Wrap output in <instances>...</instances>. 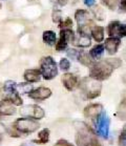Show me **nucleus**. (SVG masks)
I'll list each match as a JSON object with an SVG mask.
<instances>
[{"mask_svg": "<svg viewBox=\"0 0 126 146\" xmlns=\"http://www.w3.org/2000/svg\"><path fill=\"white\" fill-rule=\"evenodd\" d=\"M60 36L63 37L64 39L66 40L67 43H68V42H73L74 39H75V34H74L72 29H65V30H62L61 31Z\"/></svg>", "mask_w": 126, "mask_h": 146, "instance_id": "b1692460", "label": "nucleus"}, {"mask_svg": "<svg viewBox=\"0 0 126 146\" xmlns=\"http://www.w3.org/2000/svg\"><path fill=\"white\" fill-rule=\"evenodd\" d=\"M120 22L119 21H113V22H110L108 24V27H107V34L111 37H115V35H118V29L120 27Z\"/></svg>", "mask_w": 126, "mask_h": 146, "instance_id": "5701e85b", "label": "nucleus"}, {"mask_svg": "<svg viewBox=\"0 0 126 146\" xmlns=\"http://www.w3.org/2000/svg\"><path fill=\"white\" fill-rule=\"evenodd\" d=\"M13 127L21 135H29L34 131H36L40 127V124L37 122L36 120L32 119V118H20V119L16 120L13 124Z\"/></svg>", "mask_w": 126, "mask_h": 146, "instance_id": "39448f33", "label": "nucleus"}, {"mask_svg": "<svg viewBox=\"0 0 126 146\" xmlns=\"http://www.w3.org/2000/svg\"><path fill=\"white\" fill-rule=\"evenodd\" d=\"M21 146H35V145H34L33 142H25V143H23Z\"/></svg>", "mask_w": 126, "mask_h": 146, "instance_id": "ea45409f", "label": "nucleus"}, {"mask_svg": "<svg viewBox=\"0 0 126 146\" xmlns=\"http://www.w3.org/2000/svg\"><path fill=\"white\" fill-rule=\"evenodd\" d=\"M95 0H84V3L86 4L87 7H93V5H95Z\"/></svg>", "mask_w": 126, "mask_h": 146, "instance_id": "e433bc0d", "label": "nucleus"}, {"mask_svg": "<svg viewBox=\"0 0 126 146\" xmlns=\"http://www.w3.org/2000/svg\"><path fill=\"white\" fill-rule=\"evenodd\" d=\"M30 1H33V0H30Z\"/></svg>", "mask_w": 126, "mask_h": 146, "instance_id": "a18cd8bd", "label": "nucleus"}, {"mask_svg": "<svg viewBox=\"0 0 126 146\" xmlns=\"http://www.w3.org/2000/svg\"><path fill=\"white\" fill-rule=\"evenodd\" d=\"M120 41L119 38L117 37H110L108 39L105 40V43H104V48H106L107 53L109 55H113V54L117 53L118 50V47L120 46Z\"/></svg>", "mask_w": 126, "mask_h": 146, "instance_id": "ddd939ff", "label": "nucleus"}, {"mask_svg": "<svg viewBox=\"0 0 126 146\" xmlns=\"http://www.w3.org/2000/svg\"><path fill=\"white\" fill-rule=\"evenodd\" d=\"M57 2L60 4V5H66L67 2H68V0H57Z\"/></svg>", "mask_w": 126, "mask_h": 146, "instance_id": "58836bf2", "label": "nucleus"}, {"mask_svg": "<svg viewBox=\"0 0 126 146\" xmlns=\"http://www.w3.org/2000/svg\"><path fill=\"white\" fill-rule=\"evenodd\" d=\"M107 61L109 62V64L113 68H118V67L121 66V64H122V61L118 58H113V59H107Z\"/></svg>", "mask_w": 126, "mask_h": 146, "instance_id": "473e14b6", "label": "nucleus"}, {"mask_svg": "<svg viewBox=\"0 0 126 146\" xmlns=\"http://www.w3.org/2000/svg\"><path fill=\"white\" fill-rule=\"evenodd\" d=\"M120 7H121L123 11H125L126 12V0H121V2H120Z\"/></svg>", "mask_w": 126, "mask_h": 146, "instance_id": "4c0bfd02", "label": "nucleus"}, {"mask_svg": "<svg viewBox=\"0 0 126 146\" xmlns=\"http://www.w3.org/2000/svg\"><path fill=\"white\" fill-rule=\"evenodd\" d=\"M40 72L45 80H52L58 75V67L53 57H43L40 60Z\"/></svg>", "mask_w": 126, "mask_h": 146, "instance_id": "423d86ee", "label": "nucleus"}, {"mask_svg": "<svg viewBox=\"0 0 126 146\" xmlns=\"http://www.w3.org/2000/svg\"><path fill=\"white\" fill-rule=\"evenodd\" d=\"M102 1V3L107 7L108 9L110 10H113V9H116L118 3H119V0H101Z\"/></svg>", "mask_w": 126, "mask_h": 146, "instance_id": "cd10ccee", "label": "nucleus"}, {"mask_svg": "<svg viewBox=\"0 0 126 146\" xmlns=\"http://www.w3.org/2000/svg\"><path fill=\"white\" fill-rule=\"evenodd\" d=\"M104 45L102 44H97L96 46H94L90 52V56L93 58V59H100L101 57L103 56L104 54Z\"/></svg>", "mask_w": 126, "mask_h": 146, "instance_id": "412c9836", "label": "nucleus"}, {"mask_svg": "<svg viewBox=\"0 0 126 146\" xmlns=\"http://www.w3.org/2000/svg\"><path fill=\"white\" fill-rule=\"evenodd\" d=\"M103 111L104 110H103V106L101 104H90L84 110V116L86 118H90L92 120H95Z\"/></svg>", "mask_w": 126, "mask_h": 146, "instance_id": "9d476101", "label": "nucleus"}, {"mask_svg": "<svg viewBox=\"0 0 126 146\" xmlns=\"http://www.w3.org/2000/svg\"><path fill=\"white\" fill-rule=\"evenodd\" d=\"M16 86V82L11 81V80L7 81L4 83L3 87L0 90V97L2 99L10 100L15 106H20V105H22L23 101L21 99V97L19 96V93H18Z\"/></svg>", "mask_w": 126, "mask_h": 146, "instance_id": "7ed1b4c3", "label": "nucleus"}, {"mask_svg": "<svg viewBox=\"0 0 126 146\" xmlns=\"http://www.w3.org/2000/svg\"><path fill=\"white\" fill-rule=\"evenodd\" d=\"M61 19H62V13L61 11L59 10H55L53 12V21L56 22V23H60L61 22Z\"/></svg>", "mask_w": 126, "mask_h": 146, "instance_id": "2f4dec72", "label": "nucleus"}, {"mask_svg": "<svg viewBox=\"0 0 126 146\" xmlns=\"http://www.w3.org/2000/svg\"><path fill=\"white\" fill-rule=\"evenodd\" d=\"M24 79L29 83H35L41 79L40 70H27L24 72Z\"/></svg>", "mask_w": 126, "mask_h": 146, "instance_id": "4468645a", "label": "nucleus"}, {"mask_svg": "<svg viewBox=\"0 0 126 146\" xmlns=\"http://www.w3.org/2000/svg\"><path fill=\"white\" fill-rule=\"evenodd\" d=\"M94 121V125L96 128L97 135L102 137L103 139H107L109 136V126H110V119L106 115L105 111H103L98 118H96Z\"/></svg>", "mask_w": 126, "mask_h": 146, "instance_id": "0eeeda50", "label": "nucleus"}, {"mask_svg": "<svg viewBox=\"0 0 126 146\" xmlns=\"http://www.w3.org/2000/svg\"><path fill=\"white\" fill-rule=\"evenodd\" d=\"M78 54H79V50H74V48H70V50H67V55H68V57H72L73 59H77Z\"/></svg>", "mask_w": 126, "mask_h": 146, "instance_id": "c9c22d12", "label": "nucleus"}, {"mask_svg": "<svg viewBox=\"0 0 126 146\" xmlns=\"http://www.w3.org/2000/svg\"><path fill=\"white\" fill-rule=\"evenodd\" d=\"M20 115L22 117L32 118L34 120H41L45 116V113L42 107L38 106L36 104H31V105H24L20 108Z\"/></svg>", "mask_w": 126, "mask_h": 146, "instance_id": "6e6552de", "label": "nucleus"}, {"mask_svg": "<svg viewBox=\"0 0 126 146\" xmlns=\"http://www.w3.org/2000/svg\"><path fill=\"white\" fill-rule=\"evenodd\" d=\"M0 118H1V115H0Z\"/></svg>", "mask_w": 126, "mask_h": 146, "instance_id": "c03bdc74", "label": "nucleus"}, {"mask_svg": "<svg viewBox=\"0 0 126 146\" xmlns=\"http://www.w3.org/2000/svg\"><path fill=\"white\" fill-rule=\"evenodd\" d=\"M93 13L98 20H103L104 19V11L102 7H100L99 5H93Z\"/></svg>", "mask_w": 126, "mask_h": 146, "instance_id": "a878e982", "label": "nucleus"}, {"mask_svg": "<svg viewBox=\"0 0 126 146\" xmlns=\"http://www.w3.org/2000/svg\"><path fill=\"white\" fill-rule=\"evenodd\" d=\"M61 80H62V83H63V85H64V87H65L67 90H70V92L74 90L78 86V78H77L75 75H73V74H68V73L64 74Z\"/></svg>", "mask_w": 126, "mask_h": 146, "instance_id": "9b49d317", "label": "nucleus"}, {"mask_svg": "<svg viewBox=\"0 0 126 146\" xmlns=\"http://www.w3.org/2000/svg\"><path fill=\"white\" fill-rule=\"evenodd\" d=\"M73 43L77 46L80 47H87L90 45V35H80L78 34V36L75 35V39H74Z\"/></svg>", "mask_w": 126, "mask_h": 146, "instance_id": "2eb2a0df", "label": "nucleus"}, {"mask_svg": "<svg viewBox=\"0 0 126 146\" xmlns=\"http://www.w3.org/2000/svg\"><path fill=\"white\" fill-rule=\"evenodd\" d=\"M60 68L63 70V72H66V70H70V60L66 59V58H63V59L60 60Z\"/></svg>", "mask_w": 126, "mask_h": 146, "instance_id": "c85d7f7f", "label": "nucleus"}, {"mask_svg": "<svg viewBox=\"0 0 126 146\" xmlns=\"http://www.w3.org/2000/svg\"><path fill=\"white\" fill-rule=\"evenodd\" d=\"M118 36L125 37L126 36V24H120L118 29Z\"/></svg>", "mask_w": 126, "mask_h": 146, "instance_id": "f704fd0d", "label": "nucleus"}, {"mask_svg": "<svg viewBox=\"0 0 126 146\" xmlns=\"http://www.w3.org/2000/svg\"><path fill=\"white\" fill-rule=\"evenodd\" d=\"M17 90H19L20 93H23V94H29L31 90H33V86H32V84L29 82L27 83H19V84H17L16 86Z\"/></svg>", "mask_w": 126, "mask_h": 146, "instance_id": "393cba45", "label": "nucleus"}, {"mask_svg": "<svg viewBox=\"0 0 126 146\" xmlns=\"http://www.w3.org/2000/svg\"><path fill=\"white\" fill-rule=\"evenodd\" d=\"M55 146H74V144H72L70 142H68L67 140L60 139L57 141V143L55 144Z\"/></svg>", "mask_w": 126, "mask_h": 146, "instance_id": "72a5a7b5", "label": "nucleus"}, {"mask_svg": "<svg viewBox=\"0 0 126 146\" xmlns=\"http://www.w3.org/2000/svg\"><path fill=\"white\" fill-rule=\"evenodd\" d=\"M52 96V90L47 87H38L36 90H32L29 93V97L31 99L38 100V101H43Z\"/></svg>", "mask_w": 126, "mask_h": 146, "instance_id": "1a4fd4ad", "label": "nucleus"}, {"mask_svg": "<svg viewBox=\"0 0 126 146\" xmlns=\"http://www.w3.org/2000/svg\"><path fill=\"white\" fill-rule=\"evenodd\" d=\"M122 81H123V83H124V84L126 85V74L122 77Z\"/></svg>", "mask_w": 126, "mask_h": 146, "instance_id": "a19ab883", "label": "nucleus"}, {"mask_svg": "<svg viewBox=\"0 0 126 146\" xmlns=\"http://www.w3.org/2000/svg\"><path fill=\"white\" fill-rule=\"evenodd\" d=\"M59 27H60V29H62V30L72 29V27H73V21H72V19L67 18V19H65L64 21H61V22H60Z\"/></svg>", "mask_w": 126, "mask_h": 146, "instance_id": "7c9ffc66", "label": "nucleus"}, {"mask_svg": "<svg viewBox=\"0 0 126 146\" xmlns=\"http://www.w3.org/2000/svg\"><path fill=\"white\" fill-rule=\"evenodd\" d=\"M92 35H93V38L96 40L97 42H102L104 40V29L102 27H95L92 29Z\"/></svg>", "mask_w": 126, "mask_h": 146, "instance_id": "aec40b11", "label": "nucleus"}, {"mask_svg": "<svg viewBox=\"0 0 126 146\" xmlns=\"http://www.w3.org/2000/svg\"><path fill=\"white\" fill-rule=\"evenodd\" d=\"M113 70L115 68L110 65L107 60L97 61L90 65V77L99 81L106 80L113 74Z\"/></svg>", "mask_w": 126, "mask_h": 146, "instance_id": "f03ea898", "label": "nucleus"}, {"mask_svg": "<svg viewBox=\"0 0 126 146\" xmlns=\"http://www.w3.org/2000/svg\"><path fill=\"white\" fill-rule=\"evenodd\" d=\"M119 146H126V123L119 137Z\"/></svg>", "mask_w": 126, "mask_h": 146, "instance_id": "c756f323", "label": "nucleus"}, {"mask_svg": "<svg viewBox=\"0 0 126 146\" xmlns=\"http://www.w3.org/2000/svg\"><path fill=\"white\" fill-rule=\"evenodd\" d=\"M77 129L76 143L78 146H103L96 133L84 122H75Z\"/></svg>", "mask_w": 126, "mask_h": 146, "instance_id": "f257e3e1", "label": "nucleus"}, {"mask_svg": "<svg viewBox=\"0 0 126 146\" xmlns=\"http://www.w3.org/2000/svg\"><path fill=\"white\" fill-rule=\"evenodd\" d=\"M50 129H48V128H43L42 130H40L39 133H38V139L33 140L32 142L36 143V144H39V145L46 144V143L50 141Z\"/></svg>", "mask_w": 126, "mask_h": 146, "instance_id": "dca6fc26", "label": "nucleus"}, {"mask_svg": "<svg viewBox=\"0 0 126 146\" xmlns=\"http://www.w3.org/2000/svg\"><path fill=\"white\" fill-rule=\"evenodd\" d=\"M0 9H1V3H0Z\"/></svg>", "mask_w": 126, "mask_h": 146, "instance_id": "37998d69", "label": "nucleus"}, {"mask_svg": "<svg viewBox=\"0 0 126 146\" xmlns=\"http://www.w3.org/2000/svg\"><path fill=\"white\" fill-rule=\"evenodd\" d=\"M80 87L88 99H95L100 96L101 90H102V84L99 80L90 77V78H84L81 80Z\"/></svg>", "mask_w": 126, "mask_h": 146, "instance_id": "20e7f679", "label": "nucleus"}, {"mask_svg": "<svg viewBox=\"0 0 126 146\" xmlns=\"http://www.w3.org/2000/svg\"><path fill=\"white\" fill-rule=\"evenodd\" d=\"M1 140H2V139H1V136H0V142H1Z\"/></svg>", "mask_w": 126, "mask_h": 146, "instance_id": "79ce46f5", "label": "nucleus"}, {"mask_svg": "<svg viewBox=\"0 0 126 146\" xmlns=\"http://www.w3.org/2000/svg\"><path fill=\"white\" fill-rule=\"evenodd\" d=\"M116 116L120 120H126V93L124 94V96H123L122 100H121V103L118 106Z\"/></svg>", "mask_w": 126, "mask_h": 146, "instance_id": "a211bd4d", "label": "nucleus"}, {"mask_svg": "<svg viewBox=\"0 0 126 146\" xmlns=\"http://www.w3.org/2000/svg\"><path fill=\"white\" fill-rule=\"evenodd\" d=\"M67 47V41L63 37L60 36V39L58 42H56V50L58 52H63Z\"/></svg>", "mask_w": 126, "mask_h": 146, "instance_id": "bb28decb", "label": "nucleus"}, {"mask_svg": "<svg viewBox=\"0 0 126 146\" xmlns=\"http://www.w3.org/2000/svg\"><path fill=\"white\" fill-rule=\"evenodd\" d=\"M75 17H76V20L79 25L86 23L90 20V14L86 10H78L75 13Z\"/></svg>", "mask_w": 126, "mask_h": 146, "instance_id": "f3484780", "label": "nucleus"}, {"mask_svg": "<svg viewBox=\"0 0 126 146\" xmlns=\"http://www.w3.org/2000/svg\"><path fill=\"white\" fill-rule=\"evenodd\" d=\"M16 113L15 105L10 100L2 99L0 101V115L1 116H13Z\"/></svg>", "mask_w": 126, "mask_h": 146, "instance_id": "f8f14e48", "label": "nucleus"}, {"mask_svg": "<svg viewBox=\"0 0 126 146\" xmlns=\"http://www.w3.org/2000/svg\"><path fill=\"white\" fill-rule=\"evenodd\" d=\"M77 59L79 61L80 63L83 64V65H85V66H90V64L93 63V59H92V57L90 56V54L86 53V52H80L79 50V54H78V57H77Z\"/></svg>", "mask_w": 126, "mask_h": 146, "instance_id": "6ab92c4d", "label": "nucleus"}, {"mask_svg": "<svg viewBox=\"0 0 126 146\" xmlns=\"http://www.w3.org/2000/svg\"><path fill=\"white\" fill-rule=\"evenodd\" d=\"M43 41L48 45H55L56 43V34L53 31H45L43 33Z\"/></svg>", "mask_w": 126, "mask_h": 146, "instance_id": "4be33fe9", "label": "nucleus"}]
</instances>
